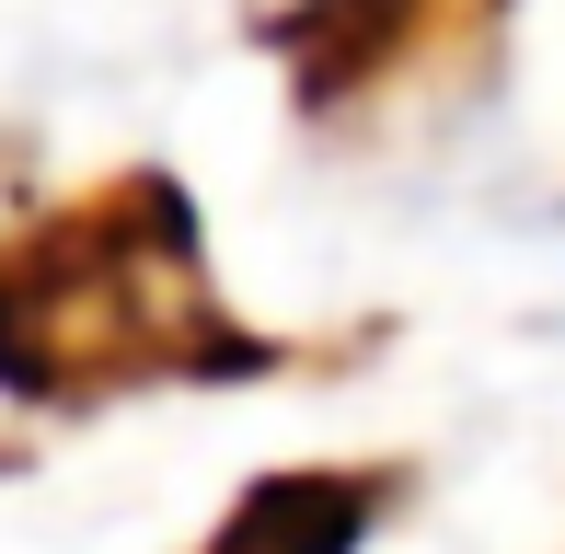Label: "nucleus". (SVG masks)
<instances>
[{"label": "nucleus", "instance_id": "f257e3e1", "mask_svg": "<svg viewBox=\"0 0 565 554\" xmlns=\"http://www.w3.org/2000/svg\"><path fill=\"white\" fill-rule=\"evenodd\" d=\"M381 520V486H335V473H289L254 509H231V532L209 554H358Z\"/></svg>", "mask_w": 565, "mask_h": 554}, {"label": "nucleus", "instance_id": "f03ea898", "mask_svg": "<svg viewBox=\"0 0 565 554\" xmlns=\"http://www.w3.org/2000/svg\"><path fill=\"white\" fill-rule=\"evenodd\" d=\"M393 0H312V23H381Z\"/></svg>", "mask_w": 565, "mask_h": 554}]
</instances>
